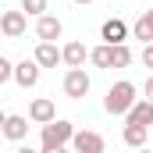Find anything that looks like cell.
I'll return each mask as SVG.
<instances>
[{
  "instance_id": "6da1fadb",
  "label": "cell",
  "mask_w": 153,
  "mask_h": 153,
  "mask_svg": "<svg viewBox=\"0 0 153 153\" xmlns=\"http://www.w3.org/2000/svg\"><path fill=\"white\" fill-rule=\"evenodd\" d=\"M75 139V125L64 121V117H53L43 125V135H39V150L43 153H61L68 143Z\"/></svg>"
},
{
  "instance_id": "7a4b0ae2",
  "label": "cell",
  "mask_w": 153,
  "mask_h": 153,
  "mask_svg": "<svg viewBox=\"0 0 153 153\" xmlns=\"http://www.w3.org/2000/svg\"><path fill=\"white\" fill-rule=\"evenodd\" d=\"M135 82H128V78H121L114 82L111 89H107V96H103V111L107 114H128L132 111V103H135Z\"/></svg>"
},
{
  "instance_id": "3957f363",
  "label": "cell",
  "mask_w": 153,
  "mask_h": 153,
  "mask_svg": "<svg viewBox=\"0 0 153 153\" xmlns=\"http://www.w3.org/2000/svg\"><path fill=\"white\" fill-rule=\"evenodd\" d=\"M61 89H64L68 100H82V96L93 89V78L85 75V68H68V71H64V82H61Z\"/></svg>"
},
{
  "instance_id": "277c9868",
  "label": "cell",
  "mask_w": 153,
  "mask_h": 153,
  "mask_svg": "<svg viewBox=\"0 0 153 153\" xmlns=\"http://www.w3.org/2000/svg\"><path fill=\"white\" fill-rule=\"evenodd\" d=\"M25 29H29L25 11H4V14H0V32H4L7 39H22Z\"/></svg>"
},
{
  "instance_id": "5b68a950",
  "label": "cell",
  "mask_w": 153,
  "mask_h": 153,
  "mask_svg": "<svg viewBox=\"0 0 153 153\" xmlns=\"http://www.w3.org/2000/svg\"><path fill=\"white\" fill-rule=\"evenodd\" d=\"M39 75H43V64H39L36 57L32 61H22V64H14V82L22 85V89H32L39 82Z\"/></svg>"
},
{
  "instance_id": "8992f818",
  "label": "cell",
  "mask_w": 153,
  "mask_h": 153,
  "mask_svg": "<svg viewBox=\"0 0 153 153\" xmlns=\"http://www.w3.org/2000/svg\"><path fill=\"white\" fill-rule=\"evenodd\" d=\"M32 57H36L43 68H57V64H64V50H57L53 39H39V46H36Z\"/></svg>"
},
{
  "instance_id": "52a82bcc",
  "label": "cell",
  "mask_w": 153,
  "mask_h": 153,
  "mask_svg": "<svg viewBox=\"0 0 153 153\" xmlns=\"http://www.w3.org/2000/svg\"><path fill=\"white\" fill-rule=\"evenodd\" d=\"M71 146H75V153H103V135L100 132H75V139H71Z\"/></svg>"
},
{
  "instance_id": "ba28073f",
  "label": "cell",
  "mask_w": 153,
  "mask_h": 153,
  "mask_svg": "<svg viewBox=\"0 0 153 153\" xmlns=\"http://www.w3.org/2000/svg\"><path fill=\"white\" fill-rule=\"evenodd\" d=\"M29 117H32L36 125H46V121L57 117V103H53L50 96H36V100L29 103Z\"/></svg>"
},
{
  "instance_id": "9c48e42d",
  "label": "cell",
  "mask_w": 153,
  "mask_h": 153,
  "mask_svg": "<svg viewBox=\"0 0 153 153\" xmlns=\"http://www.w3.org/2000/svg\"><path fill=\"white\" fill-rule=\"evenodd\" d=\"M29 121L32 117H22V114H7L4 117V139H11V143H22L25 135H29Z\"/></svg>"
},
{
  "instance_id": "30bf717a",
  "label": "cell",
  "mask_w": 153,
  "mask_h": 153,
  "mask_svg": "<svg viewBox=\"0 0 153 153\" xmlns=\"http://www.w3.org/2000/svg\"><path fill=\"white\" fill-rule=\"evenodd\" d=\"M61 32H64V22L57 18V14H39V22H36V36L39 39H61Z\"/></svg>"
},
{
  "instance_id": "8fae6325",
  "label": "cell",
  "mask_w": 153,
  "mask_h": 153,
  "mask_svg": "<svg viewBox=\"0 0 153 153\" xmlns=\"http://www.w3.org/2000/svg\"><path fill=\"white\" fill-rule=\"evenodd\" d=\"M121 139H125V146H132V150H143V146L150 143V132H146V125L125 121V132H121Z\"/></svg>"
},
{
  "instance_id": "7c38bea8",
  "label": "cell",
  "mask_w": 153,
  "mask_h": 153,
  "mask_svg": "<svg viewBox=\"0 0 153 153\" xmlns=\"http://www.w3.org/2000/svg\"><path fill=\"white\" fill-rule=\"evenodd\" d=\"M100 39H103V43H125V39H128V25H125L121 18H107L103 29H100Z\"/></svg>"
},
{
  "instance_id": "4fadbf2b",
  "label": "cell",
  "mask_w": 153,
  "mask_h": 153,
  "mask_svg": "<svg viewBox=\"0 0 153 153\" xmlns=\"http://www.w3.org/2000/svg\"><path fill=\"white\" fill-rule=\"evenodd\" d=\"M125 121H135V125H153V100H150V96L135 100V103H132V111L125 114Z\"/></svg>"
},
{
  "instance_id": "5bb4252c",
  "label": "cell",
  "mask_w": 153,
  "mask_h": 153,
  "mask_svg": "<svg viewBox=\"0 0 153 153\" xmlns=\"http://www.w3.org/2000/svg\"><path fill=\"white\" fill-rule=\"evenodd\" d=\"M61 50H64V64H68V68H85V61H89V53H85V43L71 39V43H64Z\"/></svg>"
},
{
  "instance_id": "9a60e30c",
  "label": "cell",
  "mask_w": 153,
  "mask_h": 153,
  "mask_svg": "<svg viewBox=\"0 0 153 153\" xmlns=\"http://www.w3.org/2000/svg\"><path fill=\"white\" fill-rule=\"evenodd\" d=\"M89 64L93 68H114V43H103V46H93L89 50Z\"/></svg>"
},
{
  "instance_id": "2e32d148",
  "label": "cell",
  "mask_w": 153,
  "mask_h": 153,
  "mask_svg": "<svg viewBox=\"0 0 153 153\" xmlns=\"http://www.w3.org/2000/svg\"><path fill=\"white\" fill-rule=\"evenodd\" d=\"M132 36H135V39H143V43H153V7H150V11H143V18L135 22Z\"/></svg>"
},
{
  "instance_id": "e0dca14e",
  "label": "cell",
  "mask_w": 153,
  "mask_h": 153,
  "mask_svg": "<svg viewBox=\"0 0 153 153\" xmlns=\"http://www.w3.org/2000/svg\"><path fill=\"white\" fill-rule=\"evenodd\" d=\"M132 64V50L128 43H114V68H128Z\"/></svg>"
},
{
  "instance_id": "ac0fdd59",
  "label": "cell",
  "mask_w": 153,
  "mask_h": 153,
  "mask_svg": "<svg viewBox=\"0 0 153 153\" xmlns=\"http://www.w3.org/2000/svg\"><path fill=\"white\" fill-rule=\"evenodd\" d=\"M46 4H50V0H22V11H25V14H46Z\"/></svg>"
},
{
  "instance_id": "d6986e66",
  "label": "cell",
  "mask_w": 153,
  "mask_h": 153,
  "mask_svg": "<svg viewBox=\"0 0 153 153\" xmlns=\"http://www.w3.org/2000/svg\"><path fill=\"white\" fill-rule=\"evenodd\" d=\"M11 78H14V64L7 57H0V82H11Z\"/></svg>"
},
{
  "instance_id": "ffe728a7",
  "label": "cell",
  "mask_w": 153,
  "mask_h": 153,
  "mask_svg": "<svg viewBox=\"0 0 153 153\" xmlns=\"http://www.w3.org/2000/svg\"><path fill=\"white\" fill-rule=\"evenodd\" d=\"M143 68H150V71H153V43L143 46Z\"/></svg>"
},
{
  "instance_id": "44dd1931",
  "label": "cell",
  "mask_w": 153,
  "mask_h": 153,
  "mask_svg": "<svg viewBox=\"0 0 153 153\" xmlns=\"http://www.w3.org/2000/svg\"><path fill=\"white\" fill-rule=\"evenodd\" d=\"M143 96H150V100H153V75L146 78V85H143Z\"/></svg>"
},
{
  "instance_id": "7402d4cb",
  "label": "cell",
  "mask_w": 153,
  "mask_h": 153,
  "mask_svg": "<svg viewBox=\"0 0 153 153\" xmlns=\"http://www.w3.org/2000/svg\"><path fill=\"white\" fill-rule=\"evenodd\" d=\"M75 4H82V7H85V4H93V0H75Z\"/></svg>"
}]
</instances>
